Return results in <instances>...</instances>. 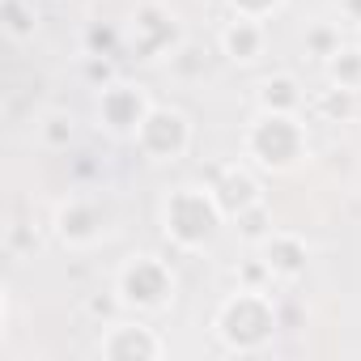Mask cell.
<instances>
[{
	"mask_svg": "<svg viewBox=\"0 0 361 361\" xmlns=\"http://www.w3.org/2000/svg\"><path fill=\"white\" fill-rule=\"evenodd\" d=\"M161 234L174 251H183V255H200L209 251L221 230H226V209L217 204L213 188L204 183H178L161 196Z\"/></svg>",
	"mask_w": 361,
	"mask_h": 361,
	"instance_id": "1",
	"label": "cell"
},
{
	"mask_svg": "<svg viewBox=\"0 0 361 361\" xmlns=\"http://www.w3.org/2000/svg\"><path fill=\"white\" fill-rule=\"evenodd\" d=\"M276 331H281V310H276L268 289H243L238 285L213 314V336L234 357L268 353L276 344Z\"/></svg>",
	"mask_w": 361,
	"mask_h": 361,
	"instance_id": "2",
	"label": "cell"
},
{
	"mask_svg": "<svg viewBox=\"0 0 361 361\" xmlns=\"http://www.w3.org/2000/svg\"><path fill=\"white\" fill-rule=\"evenodd\" d=\"M243 153L255 170L264 174H289L310 157V132L302 115H276V111H255L251 123L243 128Z\"/></svg>",
	"mask_w": 361,
	"mask_h": 361,
	"instance_id": "3",
	"label": "cell"
},
{
	"mask_svg": "<svg viewBox=\"0 0 361 361\" xmlns=\"http://www.w3.org/2000/svg\"><path fill=\"white\" fill-rule=\"evenodd\" d=\"M115 293H119L123 310H132V314H161L178 298V276H174L170 259H161L153 251H132L115 268Z\"/></svg>",
	"mask_w": 361,
	"mask_h": 361,
	"instance_id": "4",
	"label": "cell"
},
{
	"mask_svg": "<svg viewBox=\"0 0 361 361\" xmlns=\"http://www.w3.org/2000/svg\"><path fill=\"white\" fill-rule=\"evenodd\" d=\"M123 43H128V51L136 60L161 64V60H170L178 47L188 43V30H183V18H178L170 5H161V0H145V5H136V13L128 18Z\"/></svg>",
	"mask_w": 361,
	"mask_h": 361,
	"instance_id": "5",
	"label": "cell"
},
{
	"mask_svg": "<svg viewBox=\"0 0 361 361\" xmlns=\"http://www.w3.org/2000/svg\"><path fill=\"white\" fill-rule=\"evenodd\" d=\"M132 145L153 166H178V161L192 153V145H196V123H192V115L183 106L157 102L149 111V119L140 123V132H136Z\"/></svg>",
	"mask_w": 361,
	"mask_h": 361,
	"instance_id": "6",
	"label": "cell"
},
{
	"mask_svg": "<svg viewBox=\"0 0 361 361\" xmlns=\"http://www.w3.org/2000/svg\"><path fill=\"white\" fill-rule=\"evenodd\" d=\"M115 234V213L98 196H64L51 213V238L64 251H94Z\"/></svg>",
	"mask_w": 361,
	"mask_h": 361,
	"instance_id": "7",
	"label": "cell"
},
{
	"mask_svg": "<svg viewBox=\"0 0 361 361\" xmlns=\"http://www.w3.org/2000/svg\"><path fill=\"white\" fill-rule=\"evenodd\" d=\"M153 106H157V102H153V90H149V85L128 81V77H115L111 85L98 90V98H94V119H98V128H102L111 140H136V132H140V123L149 119Z\"/></svg>",
	"mask_w": 361,
	"mask_h": 361,
	"instance_id": "8",
	"label": "cell"
},
{
	"mask_svg": "<svg viewBox=\"0 0 361 361\" xmlns=\"http://www.w3.org/2000/svg\"><path fill=\"white\" fill-rule=\"evenodd\" d=\"M98 357H106V361H157V357H166V340L140 314L115 319L98 336Z\"/></svg>",
	"mask_w": 361,
	"mask_h": 361,
	"instance_id": "9",
	"label": "cell"
},
{
	"mask_svg": "<svg viewBox=\"0 0 361 361\" xmlns=\"http://www.w3.org/2000/svg\"><path fill=\"white\" fill-rule=\"evenodd\" d=\"M255 251H259L264 264L272 268V281H285V285L302 281L306 268H310V243H306L302 234H293V230H272Z\"/></svg>",
	"mask_w": 361,
	"mask_h": 361,
	"instance_id": "10",
	"label": "cell"
},
{
	"mask_svg": "<svg viewBox=\"0 0 361 361\" xmlns=\"http://www.w3.org/2000/svg\"><path fill=\"white\" fill-rule=\"evenodd\" d=\"M213 196H217V204L226 209V217L234 221L243 209H251V204H259L264 200V183H259V174H255V166L247 161H234V166H221L217 174H213Z\"/></svg>",
	"mask_w": 361,
	"mask_h": 361,
	"instance_id": "11",
	"label": "cell"
},
{
	"mask_svg": "<svg viewBox=\"0 0 361 361\" xmlns=\"http://www.w3.org/2000/svg\"><path fill=\"white\" fill-rule=\"evenodd\" d=\"M217 47H221V56H226L230 64L251 68V64H259L264 51H268V26L255 22V18H234V13H230V22H226L221 35H217Z\"/></svg>",
	"mask_w": 361,
	"mask_h": 361,
	"instance_id": "12",
	"label": "cell"
},
{
	"mask_svg": "<svg viewBox=\"0 0 361 361\" xmlns=\"http://www.w3.org/2000/svg\"><path fill=\"white\" fill-rule=\"evenodd\" d=\"M306 90L293 73H272L255 85V111H276V115H302L306 106Z\"/></svg>",
	"mask_w": 361,
	"mask_h": 361,
	"instance_id": "13",
	"label": "cell"
},
{
	"mask_svg": "<svg viewBox=\"0 0 361 361\" xmlns=\"http://www.w3.org/2000/svg\"><path fill=\"white\" fill-rule=\"evenodd\" d=\"M39 0H0V30L9 43H30L39 35Z\"/></svg>",
	"mask_w": 361,
	"mask_h": 361,
	"instance_id": "14",
	"label": "cell"
},
{
	"mask_svg": "<svg viewBox=\"0 0 361 361\" xmlns=\"http://www.w3.org/2000/svg\"><path fill=\"white\" fill-rule=\"evenodd\" d=\"M35 136H39L43 149L64 153V149H73V140H77V115H73V111H43V115L35 119Z\"/></svg>",
	"mask_w": 361,
	"mask_h": 361,
	"instance_id": "15",
	"label": "cell"
},
{
	"mask_svg": "<svg viewBox=\"0 0 361 361\" xmlns=\"http://www.w3.org/2000/svg\"><path fill=\"white\" fill-rule=\"evenodd\" d=\"M323 77H327L331 85H340V90L361 94V47H357V43H344L336 56H327V60H323Z\"/></svg>",
	"mask_w": 361,
	"mask_h": 361,
	"instance_id": "16",
	"label": "cell"
},
{
	"mask_svg": "<svg viewBox=\"0 0 361 361\" xmlns=\"http://www.w3.org/2000/svg\"><path fill=\"white\" fill-rule=\"evenodd\" d=\"M340 26H344V22H327V18H314V22H306V30H302V47H306V56H314V60H327V56H336V51L344 47V35H340Z\"/></svg>",
	"mask_w": 361,
	"mask_h": 361,
	"instance_id": "17",
	"label": "cell"
},
{
	"mask_svg": "<svg viewBox=\"0 0 361 361\" xmlns=\"http://www.w3.org/2000/svg\"><path fill=\"white\" fill-rule=\"evenodd\" d=\"M353 90H340V85H331L327 81V90H314L310 94V111L323 119V123H344L348 115H353Z\"/></svg>",
	"mask_w": 361,
	"mask_h": 361,
	"instance_id": "18",
	"label": "cell"
},
{
	"mask_svg": "<svg viewBox=\"0 0 361 361\" xmlns=\"http://www.w3.org/2000/svg\"><path fill=\"white\" fill-rule=\"evenodd\" d=\"M234 230H238V238L247 243V247H259L276 226H272V209H268V200H259V204H251V209H243L238 217H234Z\"/></svg>",
	"mask_w": 361,
	"mask_h": 361,
	"instance_id": "19",
	"label": "cell"
},
{
	"mask_svg": "<svg viewBox=\"0 0 361 361\" xmlns=\"http://www.w3.org/2000/svg\"><path fill=\"white\" fill-rule=\"evenodd\" d=\"M123 47V35L106 22H90L85 26V56H119Z\"/></svg>",
	"mask_w": 361,
	"mask_h": 361,
	"instance_id": "20",
	"label": "cell"
},
{
	"mask_svg": "<svg viewBox=\"0 0 361 361\" xmlns=\"http://www.w3.org/2000/svg\"><path fill=\"white\" fill-rule=\"evenodd\" d=\"M166 64H170V73H174V77H183V81H192V77H204V51H200L192 39H188L183 47H178V51H174Z\"/></svg>",
	"mask_w": 361,
	"mask_h": 361,
	"instance_id": "21",
	"label": "cell"
},
{
	"mask_svg": "<svg viewBox=\"0 0 361 361\" xmlns=\"http://www.w3.org/2000/svg\"><path fill=\"white\" fill-rule=\"evenodd\" d=\"M289 0H226V9L234 18H255V22H272Z\"/></svg>",
	"mask_w": 361,
	"mask_h": 361,
	"instance_id": "22",
	"label": "cell"
},
{
	"mask_svg": "<svg viewBox=\"0 0 361 361\" xmlns=\"http://www.w3.org/2000/svg\"><path fill=\"white\" fill-rule=\"evenodd\" d=\"M234 276H238V285H243V289H268V285H272V268L264 264V255H259V251H255L251 259H243V264L234 268Z\"/></svg>",
	"mask_w": 361,
	"mask_h": 361,
	"instance_id": "23",
	"label": "cell"
},
{
	"mask_svg": "<svg viewBox=\"0 0 361 361\" xmlns=\"http://www.w3.org/2000/svg\"><path fill=\"white\" fill-rule=\"evenodd\" d=\"M81 77L94 85V90H102V85H111L119 73H115V56H85L81 60Z\"/></svg>",
	"mask_w": 361,
	"mask_h": 361,
	"instance_id": "24",
	"label": "cell"
},
{
	"mask_svg": "<svg viewBox=\"0 0 361 361\" xmlns=\"http://www.w3.org/2000/svg\"><path fill=\"white\" fill-rule=\"evenodd\" d=\"M336 9H340V22L344 26H361V0H336Z\"/></svg>",
	"mask_w": 361,
	"mask_h": 361,
	"instance_id": "25",
	"label": "cell"
},
{
	"mask_svg": "<svg viewBox=\"0 0 361 361\" xmlns=\"http://www.w3.org/2000/svg\"><path fill=\"white\" fill-rule=\"evenodd\" d=\"M353 43H357V47H361V26H357V30H353Z\"/></svg>",
	"mask_w": 361,
	"mask_h": 361,
	"instance_id": "26",
	"label": "cell"
}]
</instances>
